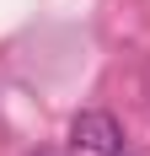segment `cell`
Masks as SVG:
<instances>
[{
  "mask_svg": "<svg viewBox=\"0 0 150 156\" xmlns=\"http://www.w3.org/2000/svg\"><path fill=\"white\" fill-rule=\"evenodd\" d=\"M70 145L80 156H123V124L102 108H86L70 119Z\"/></svg>",
  "mask_w": 150,
  "mask_h": 156,
  "instance_id": "obj_1",
  "label": "cell"
}]
</instances>
